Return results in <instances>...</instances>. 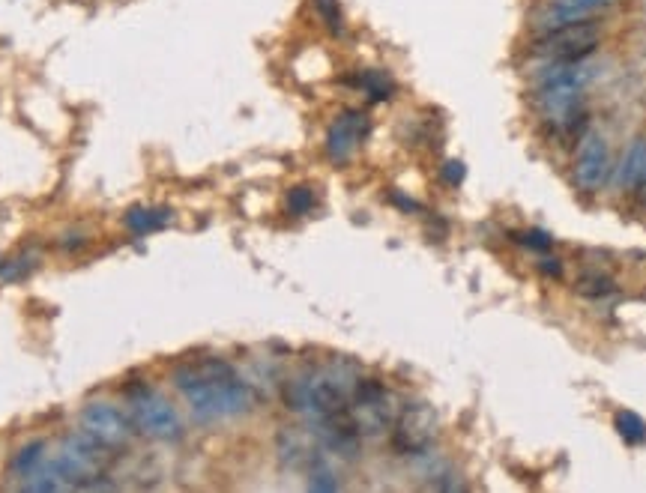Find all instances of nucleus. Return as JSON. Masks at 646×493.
<instances>
[{
  "label": "nucleus",
  "mask_w": 646,
  "mask_h": 493,
  "mask_svg": "<svg viewBox=\"0 0 646 493\" xmlns=\"http://www.w3.org/2000/svg\"><path fill=\"white\" fill-rule=\"evenodd\" d=\"M174 386L201 422L234 419L252 410L255 392L225 359H198L174 371Z\"/></svg>",
  "instance_id": "f257e3e1"
},
{
  "label": "nucleus",
  "mask_w": 646,
  "mask_h": 493,
  "mask_svg": "<svg viewBox=\"0 0 646 493\" xmlns=\"http://www.w3.org/2000/svg\"><path fill=\"white\" fill-rule=\"evenodd\" d=\"M359 374L350 365H323L318 371L300 374L285 386V404L300 413L315 419V425H329L338 419H347V407L353 401Z\"/></svg>",
  "instance_id": "f03ea898"
},
{
  "label": "nucleus",
  "mask_w": 646,
  "mask_h": 493,
  "mask_svg": "<svg viewBox=\"0 0 646 493\" xmlns=\"http://www.w3.org/2000/svg\"><path fill=\"white\" fill-rule=\"evenodd\" d=\"M602 45V33L596 21L548 27L539 39L530 42V54L551 66H578L593 57Z\"/></svg>",
  "instance_id": "7ed1b4c3"
},
{
  "label": "nucleus",
  "mask_w": 646,
  "mask_h": 493,
  "mask_svg": "<svg viewBox=\"0 0 646 493\" xmlns=\"http://www.w3.org/2000/svg\"><path fill=\"white\" fill-rule=\"evenodd\" d=\"M395 416H398V410H395L389 389L374 377H359L353 401L347 407V419H350V428L356 431V437L362 440V437L383 434L389 425H395Z\"/></svg>",
  "instance_id": "20e7f679"
},
{
  "label": "nucleus",
  "mask_w": 646,
  "mask_h": 493,
  "mask_svg": "<svg viewBox=\"0 0 646 493\" xmlns=\"http://www.w3.org/2000/svg\"><path fill=\"white\" fill-rule=\"evenodd\" d=\"M129 419L141 434L162 443H174L183 434V419L177 407L150 386H138L129 392Z\"/></svg>",
  "instance_id": "39448f33"
},
{
  "label": "nucleus",
  "mask_w": 646,
  "mask_h": 493,
  "mask_svg": "<svg viewBox=\"0 0 646 493\" xmlns=\"http://www.w3.org/2000/svg\"><path fill=\"white\" fill-rule=\"evenodd\" d=\"M587 84H590V72H584L578 66H554L548 75H542L533 99H536L539 111H545L548 117L563 123L578 111V99L587 90Z\"/></svg>",
  "instance_id": "423d86ee"
},
{
  "label": "nucleus",
  "mask_w": 646,
  "mask_h": 493,
  "mask_svg": "<svg viewBox=\"0 0 646 493\" xmlns=\"http://www.w3.org/2000/svg\"><path fill=\"white\" fill-rule=\"evenodd\" d=\"M437 434H440L437 410L425 401H413L404 410H398V416H395L392 449L398 455H422L425 449L434 446Z\"/></svg>",
  "instance_id": "0eeeda50"
},
{
  "label": "nucleus",
  "mask_w": 646,
  "mask_h": 493,
  "mask_svg": "<svg viewBox=\"0 0 646 493\" xmlns=\"http://www.w3.org/2000/svg\"><path fill=\"white\" fill-rule=\"evenodd\" d=\"M81 431L87 437H93L99 446H105L108 452H120V449H126L132 443L135 425L114 404L96 401V404L84 407V413H81Z\"/></svg>",
  "instance_id": "6e6552de"
},
{
  "label": "nucleus",
  "mask_w": 646,
  "mask_h": 493,
  "mask_svg": "<svg viewBox=\"0 0 646 493\" xmlns=\"http://www.w3.org/2000/svg\"><path fill=\"white\" fill-rule=\"evenodd\" d=\"M608 171H611V150L608 141L596 132L584 135L581 147H578V159H575V186L587 195L599 192L608 183Z\"/></svg>",
  "instance_id": "1a4fd4ad"
},
{
  "label": "nucleus",
  "mask_w": 646,
  "mask_h": 493,
  "mask_svg": "<svg viewBox=\"0 0 646 493\" xmlns=\"http://www.w3.org/2000/svg\"><path fill=\"white\" fill-rule=\"evenodd\" d=\"M368 135V117L362 111H344L341 117H335V123L329 126V135H326V156L332 162H347L356 147L365 141Z\"/></svg>",
  "instance_id": "9d476101"
},
{
  "label": "nucleus",
  "mask_w": 646,
  "mask_h": 493,
  "mask_svg": "<svg viewBox=\"0 0 646 493\" xmlns=\"http://www.w3.org/2000/svg\"><path fill=\"white\" fill-rule=\"evenodd\" d=\"M614 0H551L542 12V21L548 27H563V24H581V21H596L599 12H605Z\"/></svg>",
  "instance_id": "9b49d317"
},
{
  "label": "nucleus",
  "mask_w": 646,
  "mask_h": 493,
  "mask_svg": "<svg viewBox=\"0 0 646 493\" xmlns=\"http://www.w3.org/2000/svg\"><path fill=\"white\" fill-rule=\"evenodd\" d=\"M279 455L291 467H309L312 470L321 461V455H318V437L306 434L300 428L282 431L279 434Z\"/></svg>",
  "instance_id": "f8f14e48"
},
{
  "label": "nucleus",
  "mask_w": 646,
  "mask_h": 493,
  "mask_svg": "<svg viewBox=\"0 0 646 493\" xmlns=\"http://www.w3.org/2000/svg\"><path fill=\"white\" fill-rule=\"evenodd\" d=\"M617 183L629 192L646 186V138H635L629 144V150L620 162V171H617Z\"/></svg>",
  "instance_id": "ddd939ff"
},
{
  "label": "nucleus",
  "mask_w": 646,
  "mask_h": 493,
  "mask_svg": "<svg viewBox=\"0 0 646 493\" xmlns=\"http://www.w3.org/2000/svg\"><path fill=\"white\" fill-rule=\"evenodd\" d=\"M171 219V213L168 210H147V207H135V210H129L126 213V228L132 231V234H153V231H159V228H165V222Z\"/></svg>",
  "instance_id": "4468645a"
},
{
  "label": "nucleus",
  "mask_w": 646,
  "mask_h": 493,
  "mask_svg": "<svg viewBox=\"0 0 646 493\" xmlns=\"http://www.w3.org/2000/svg\"><path fill=\"white\" fill-rule=\"evenodd\" d=\"M614 428H617V434H620L629 446H644L646 443V422L638 413H632V410H620V413L614 416Z\"/></svg>",
  "instance_id": "2eb2a0df"
},
{
  "label": "nucleus",
  "mask_w": 646,
  "mask_h": 493,
  "mask_svg": "<svg viewBox=\"0 0 646 493\" xmlns=\"http://www.w3.org/2000/svg\"><path fill=\"white\" fill-rule=\"evenodd\" d=\"M42 464H45V443L36 440V443H27V446L15 455L12 470H15L18 476H30V473H36Z\"/></svg>",
  "instance_id": "dca6fc26"
},
{
  "label": "nucleus",
  "mask_w": 646,
  "mask_h": 493,
  "mask_svg": "<svg viewBox=\"0 0 646 493\" xmlns=\"http://www.w3.org/2000/svg\"><path fill=\"white\" fill-rule=\"evenodd\" d=\"M309 493H341L338 491V482H335V476H332V470L318 461L312 470H309Z\"/></svg>",
  "instance_id": "f3484780"
},
{
  "label": "nucleus",
  "mask_w": 646,
  "mask_h": 493,
  "mask_svg": "<svg viewBox=\"0 0 646 493\" xmlns=\"http://www.w3.org/2000/svg\"><path fill=\"white\" fill-rule=\"evenodd\" d=\"M312 207H315V192L312 189L297 186V189L288 192V210H291V216H306Z\"/></svg>",
  "instance_id": "a211bd4d"
},
{
  "label": "nucleus",
  "mask_w": 646,
  "mask_h": 493,
  "mask_svg": "<svg viewBox=\"0 0 646 493\" xmlns=\"http://www.w3.org/2000/svg\"><path fill=\"white\" fill-rule=\"evenodd\" d=\"M315 6H318V12H321L323 21L329 24V30H332L335 36H341L344 24H341V9H338V0H315Z\"/></svg>",
  "instance_id": "6ab92c4d"
},
{
  "label": "nucleus",
  "mask_w": 646,
  "mask_h": 493,
  "mask_svg": "<svg viewBox=\"0 0 646 493\" xmlns=\"http://www.w3.org/2000/svg\"><path fill=\"white\" fill-rule=\"evenodd\" d=\"M515 240L521 243L524 248H533V251H551L554 248V240L542 231H527V234H515Z\"/></svg>",
  "instance_id": "aec40b11"
},
{
  "label": "nucleus",
  "mask_w": 646,
  "mask_h": 493,
  "mask_svg": "<svg viewBox=\"0 0 646 493\" xmlns=\"http://www.w3.org/2000/svg\"><path fill=\"white\" fill-rule=\"evenodd\" d=\"M578 290H581L587 299H599L602 293L611 290V281H605V278H584V281L578 284Z\"/></svg>",
  "instance_id": "412c9836"
},
{
  "label": "nucleus",
  "mask_w": 646,
  "mask_h": 493,
  "mask_svg": "<svg viewBox=\"0 0 646 493\" xmlns=\"http://www.w3.org/2000/svg\"><path fill=\"white\" fill-rule=\"evenodd\" d=\"M437 493H470V488H467V482H464L458 473H449V476H443V479H440Z\"/></svg>",
  "instance_id": "4be33fe9"
},
{
  "label": "nucleus",
  "mask_w": 646,
  "mask_h": 493,
  "mask_svg": "<svg viewBox=\"0 0 646 493\" xmlns=\"http://www.w3.org/2000/svg\"><path fill=\"white\" fill-rule=\"evenodd\" d=\"M443 180H446L449 186H458V183L464 180V165H461V162H446V165H443Z\"/></svg>",
  "instance_id": "5701e85b"
}]
</instances>
